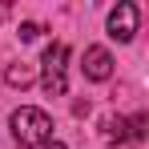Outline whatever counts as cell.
<instances>
[{
    "instance_id": "cell-5",
    "label": "cell",
    "mask_w": 149,
    "mask_h": 149,
    "mask_svg": "<svg viewBox=\"0 0 149 149\" xmlns=\"http://www.w3.org/2000/svg\"><path fill=\"white\" fill-rule=\"evenodd\" d=\"M4 81H8L12 89H28V85H32V65H24V61L8 65V73H4Z\"/></svg>"
},
{
    "instance_id": "cell-1",
    "label": "cell",
    "mask_w": 149,
    "mask_h": 149,
    "mask_svg": "<svg viewBox=\"0 0 149 149\" xmlns=\"http://www.w3.org/2000/svg\"><path fill=\"white\" fill-rule=\"evenodd\" d=\"M12 137L20 141V149H36L52 141V117L45 109H32V105H20L12 113Z\"/></svg>"
},
{
    "instance_id": "cell-7",
    "label": "cell",
    "mask_w": 149,
    "mask_h": 149,
    "mask_svg": "<svg viewBox=\"0 0 149 149\" xmlns=\"http://www.w3.org/2000/svg\"><path fill=\"white\" fill-rule=\"evenodd\" d=\"M145 125H149V117H145V113H137L133 121H125V133H129V141H141V137H145Z\"/></svg>"
},
{
    "instance_id": "cell-4",
    "label": "cell",
    "mask_w": 149,
    "mask_h": 149,
    "mask_svg": "<svg viewBox=\"0 0 149 149\" xmlns=\"http://www.w3.org/2000/svg\"><path fill=\"white\" fill-rule=\"evenodd\" d=\"M85 77L89 81H109L113 77V56H109V49H101V45H89L85 49Z\"/></svg>"
},
{
    "instance_id": "cell-8",
    "label": "cell",
    "mask_w": 149,
    "mask_h": 149,
    "mask_svg": "<svg viewBox=\"0 0 149 149\" xmlns=\"http://www.w3.org/2000/svg\"><path fill=\"white\" fill-rule=\"evenodd\" d=\"M36 36H40V24L24 20V24H20V40H36Z\"/></svg>"
},
{
    "instance_id": "cell-9",
    "label": "cell",
    "mask_w": 149,
    "mask_h": 149,
    "mask_svg": "<svg viewBox=\"0 0 149 149\" xmlns=\"http://www.w3.org/2000/svg\"><path fill=\"white\" fill-rule=\"evenodd\" d=\"M45 149H65V145H61V141H49V145H45Z\"/></svg>"
},
{
    "instance_id": "cell-2",
    "label": "cell",
    "mask_w": 149,
    "mask_h": 149,
    "mask_svg": "<svg viewBox=\"0 0 149 149\" xmlns=\"http://www.w3.org/2000/svg\"><path fill=\"white\" fill-rule=\"evenodd\" d=\"M69 61V45L65 40H52L49 49H45V77H40V85H45V93L49 97H65V89H69V81H65V65Z\"/></svg>"
},
{
    "instance_id": "cell-6",
    "label": "cell",
    "mask_w": 149,
    "mask_h": 149,
    "mask_svg": "<svg viewBox=\"0 0 149 149\" xmlns=\"http://www.w3.org/2000/svg\"><path fill=\"white\" fill-rule=\"evenodd\" d=\"M101 129H105V141H113V145H125V141H129V133H125V121H121V117H113V113L101 121Z\"/></svg>"
},
{
    "instance_id": "cell-3",
    "label": "cell",
    "mask_w": 149,
    "mask_h": 149,
    "mask_svg": "<svg viewBox=\"0 0 149 149\" xmlns=\"http://www.w3.org/2000/svg\"><path fill=\"white\" fill-rule=\"evenodd\" d=\"M137 16H141V12H137V4L121 0V4L109 12V36H113V40H121V45H125V40H133V32H137Z\"/></svg>"
}]
</instances>
